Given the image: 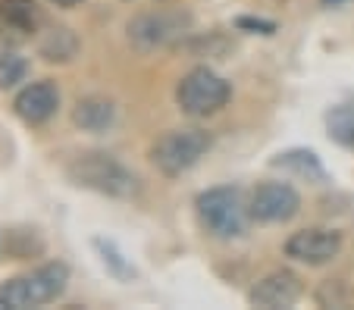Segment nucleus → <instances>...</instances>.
<instances>
[{"label":"nucleus","instance_id":"16","mask_svg":"<svg viewBox=\"0 0 354 310\" xmlns=\"http://www.w3.org/2000/svg\"><path fill=\"white\" fill-rule=\"evenodd\" d=\"M94 248H97V254H100V263H104V267H107L116 279H122V282H126V279L135 276V267L126 260V254H122V251L116 248L110 238H94Z\"/></svg>","mask_w":354,"mask_h":310},{"label":"nucleus","instance_id":"2","mask_svg":"<svg viewBox=\"0 0 354 310\" xmlns=\"http://www.w3.org/2000/svg\"><path fill=\"white\" fill-rule=\"evenodd\" d=\"M194 210H198L201 226L214 238H223V242L245 235L248 220H251L245 195L235 185H216V188L201 191L198 201H194Z\"/></svg>","mask_w":354,"mask_h":310},{"label":"nucleus","instance_id":"7","mask_svg":"<svg viewBox=\"0 0 354 310\" xmlns=\"http://www.w3.org/2000/svg\"><path fill=\"white\" fill-rule=\"evenodd\" d=\"M251 220L263 226H279L295 220L301 210V195L288 182H261L248 197Z\"/></svg>","mask_w":354,"mask_h":310},{"label":"nucleus","instance_id":"18","mask_svg":"<svg viewBox=\"0 0 354 310\" xmlns=\"http://www.w3.org/2000/svg\"><path fill=\"white\" fill-rule=\"evenodd\" d=\"M317 301H320L323 307H348V304H354V289H348L342 279H329V282H323V289L317 291Z\"/></svg>","mask_w":354,"mask_h":310},{"label":"nucleus","instance_id":"10","mask_svg":"<svg viewBox=\"0 0 354 310\" xmlns=\"http://www.w3.org/2000/svg\"><path fill=\"white\" fill-rule=\"evenodd\" d=\"M304 295V282L295 270H273L248 291V304L251 307H263V310H279V307H292L301 301Z\"/></svg>","mask_w":354,"mask_h":310},{"label":"nucleus","instance_id":"22","mask_svg":"<svg viewBox=\"0 0 354 310\" xmlns=\"http://www.w3.org/2000/svg\"><path fill=\"white\" fill-rule=\"evenodd\" d=\"M0 307H7V304H3V298H0Z\"/></svg>","mask_w":354,"mask_h":310},{"label":"nucleus","instance_id":"20","mask_svg":"<svg viewBox=\"0 0 354 310\" xmlns=\"http://www.w3.org/2000/svg\"><path fill=\"white\" fill-rule=\"evenodd\" d=\"M50 3L60 10H73V7H79V3H85V0H50Z\"/></svg>","mask_w":354,"mask_h":310},{"label":"nucleus","instance_id":"13","mask_svg":"<svg viewBox=\"0 0 354 310\" xmlns=\"http://www.w3.org/2000/svg\"><path fill=\"white\" fill-rule=\"evenodd\" d=\"M270 166L273 169H282V173H292L298 175V179H304V182H326V166H323V160L314 154V151L308 148H292V151H282V154H276L273 160H270Z\"/></svg>","mask_w":354,"mask_h":310},{"label":"nucleus","instance_id":"11","mask_svg":"<svg viewBox=\"0 0 354 310\" xmlns=\"http://www.w3.org/2000/svg\"><path fill=\"white\" fill-rule=\"evenodd\" d=\"M41 26H44V13H41L38 0H0V38L10 44H22V41L38 38Z\"/></svg>","mask_w":354,"mask_h":310},{"label":"nucleus","instance_id":"15","mask_svg":"<svg viewBox=\"0 0 354 310\" xmlns=\"http://www.w3.org/2000/svg\"><path fill=\"white\" fill-rule=\"evenodd\" d=\"M326 135L342 148L354 151V104H335L326 110Z\"/></svg>","mask_w":354,"mask_h":310},{"label":"nucleus","instance_id":"9","mask_svg":"<svg viewBox=\"0 0 354 310\" xmlns=\"http://www.w3.org/2000/svg\"><path fill=\"white\" fill-rule=\"evenodd\" d=\"M57 110H60V88L50 79L28 81L26 88H19V95L13 101V113L32 128L50 122L57 116Z\"/></svg>","mask_w":354,"mask_h":310},{"label":"nucleus","instance_id":"21","mask_svg":"<svg viewBox=\"0 0 354 310\" xmlns=\"http://www.w3.org/2000/svg\"><path fill=\"white\" fill-rule=\"evenodd\" d=\"M323 3H326V7H335V3H342V0H323Z\"/></svg>","mask_w":354,"mask_h":310},{"label":"nucleus","instance_id":"4","mask_svg":"<svg viewBox=\"0 0 354 310\" xmlns=\"http://www.w3.org/2000/svg\"><path fill=\"white\" fill-rule=\"evenodd\" d=\"M66 285H69V267L63 260H50V263H41L38 270L26 273V276L7 279L0 285V298L13 310L41 307V304L57 301L66 291Z\"/></svg>","mask_w":354,"mask_h":310},{"label":"nucleus","instance_id":"19","mask_svg":"<svg viewBox=\"0 0 354 310\" xmlns=\"http://www.w3.org/2000/svg\"><path fill=\"white\" fill-rule=\"evenodd\" d=\"M235 28H239V32H248V35H276V22L273 19H261V16H239V19H235Z\"/></svg>","mask_w":354,"mask_h":310},{"label":"nucleus","instance_id":"14","mask_svg":"<svg viewBox=\"0 0 354 310\" xmlns=\"http://www.w3.org/2000/svg\"><path fill=\"white\" fill-rule=\"evenodd\" d=\"M38 54L47 63H69L79 54V38L69 26H50L38 32Z\"/></svg>","mask_w":354,"mask_h":310},{"label":"nucleus","instance_id":"12","mask_svg":"<svg viewBox=\"0 0 354 310\" xmlns=\"http://www.w3.org/2000/svg\"><path fill=\"white\" fill-rule=\"evenodd\" d=\"M73 122L82 128V132L100 135V132L113 128L116 104L107 101V97H100V95H88V97H82V101L73 107Z\"/></svg>","mask_w":354,"mask_h":310},{"label":"nucleus","instance_id":"8","mask_svg":"<svg viewBox=\"0 0 354 310\" xmlns=\"http://www.w3.org/2000/svg\"><path fill=\"white\" fill-rule=\"evenodd\" d=\"M342 244H345L342 232L314 226V229H301L295 235H288L286 257H292L298 263H308V267H323V263H333L342 254Z\"/></svg>","mask_w":354,"mask_h":310},{"label":"nucleus","instance_id":"5","mask_svg":"<svg viewBox=\"0 0 354 310\" xmlns=\"http://www.w3.org/2000/svg\"><path fill=\"white\" fill-rule=\"evenodd\" d=\"M188 32H192V16L176 7L147 10V13H138L135 19H129V26H126L132 48L141 50V54L176 48V44L185 41Z\"/></svg>","mask_w":354,"mask_h":310},{"label":"nucleus","instance_id":"6","mask_svg":"<svg viewBox=\"0 0 354 310\" xmlns=\"http://www.w3.org/2000/svg\"><path fill=\"white\" fill-rule=\"evenodd\" d=\"M229 97H232V85L210 66L188 69L176 85V104L192 119H207V116L220 113L229 104Z\"/></svg>","mask_w":354,"mask_h":310},{"label":"nucleus","instance_id":"17","mask_svg":"<svg viewBox=\"0 0 354 310\" xmlns=\"http://www.w3.org/2000/svg\"><path fill=\"white\" fill-rule=\"evenodd\" d=\"M28 79V60L16 50H0V88H16L19 81Z\"/></svg>","mask_w":354,"mask_h":310},{"label":"nucleus","instance_id":"3","mask_svg":"<svg viewBox=\"0 0 354 310\" xmlns=\"http://www.w3.org/2000/svg\"><path fill=\"white\" fill-rule=\"evenodd\" d=\"M210 148H214V138H210L207 128H201V126L169 128L151 148V163L163 175L176 179V175L188 173L192 166H198L201 157H207Z\"/></svg>","mask_w":354,"mask_h":310},{"label":"nucleus","instance_id":"1","mask_svg":"<svg viewBox=\"0 0 354 310\" xmlns=\"http://www.w3.org/2000/svg\"><path fill=\"white\" fill-rule=\"evenodd\" d=\"M66 179L75 188L116 197V201H132L141 191L138 175L122 160H116L113 154H107V151H82V154H75L66 163Z\"/></svg>","mask_w":354,"mask_h":310}]
</instances>
